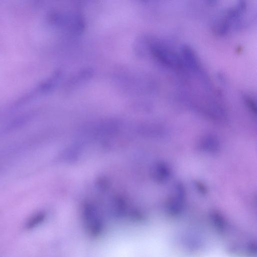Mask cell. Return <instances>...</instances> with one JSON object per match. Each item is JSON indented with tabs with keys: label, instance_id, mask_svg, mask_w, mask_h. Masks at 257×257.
I'll return each mask as SVG.
<instances>
[{
	"label": "cell",
	"instance_id": "obj_7",
	"mask_svg": "<svg viewBox=\"0 0 257 257\" xmlns=\"http://www.w3.org/2000/svg\"><path fill=\"white\" fill-rule=\"evenodd\" d=\"M243 100L248 111L253 115H256V105L255 100L249 95H244Z\"/></svg>",
	"mask_w": 257,
	"mask_h": 257
},
{
	"label": "cell",
	"instance_id": "obj_6",
	"mask_svg": "<svg viewBox=\"0 0 257 257\" xmlns=\"http://www.w3.org/2000/svg\"><path fill=\"white\" fill-rule=\"evenodd\" d=\"M45 216L42 213L37 214L32 217H31L26 224V228L28 229H31L34 228L41 222L43 221Z\"/></svg>",
	"mask_w": 257,
	"mask_h": 257
},
{
	"label": "cell",
	"instance_id": "obj_5",
	"mask_svg": "<svg viewBox=\"0 0 257 257\" xmlns=\"http://www.w3.org/2000/svg\"><path fill=\"white\" fill-rule=\"evenodd\" d=\"M152 175L157 182H166L171 177V168L168 163L164 161L158 162L153 168Z\"/></svg>",
	"mask_w": 257,
	"mask_h": 257
},
{
	"label": "cell",
	"instance_id": "obj_8",
	"mask_svg": "<svg viewBox=\"0 0 257 257\" xmlns=\"http://www.w3.org/2000/svg\"><path fill=\"white\" fill-rule=\"evenodd\" d=\"M194 183L195 187L201 194H206L207 193V188L203 183L200 181L196 180Z\"/></svg>",
	"mask_w": 257,
	"mask_h": 257
},
{
	"label": "cell",
	"instance_id": "obj_1",
	"mask_svg": "<svg viewBox=\"0 0 257 257\" xmlns=\"http://www.w3.org/2000/svg\"><path fill=\"white\" fill-rule=\"evenodd\" d=\"M244 2H240L226 10L215 22L214 31L219 35L225 34L233 24L239 21L246 9Z\"/></svg>",
	"mask_w": 257,
	"mask_h": 257
},
{
	"label": "cell",
	"instance_id": "obj_4",
	"mask_svg": "<svg viewBox=\"0 0 257 257\" xmlns=\"http://www.w3.org/2000/svg\"><path fill=\"white\" fill-rule=\"evenodd\" d=\"M198 146L202 151L213 154L217 153L220 148L219 139L212 135H206L201 138Z\"/></svg>",
	"mask_w": 257,
	"mask_h": 257
},
{
	"label": "cell",
	"instance_id": "obj_2",
	"mask_svg": "<svg viewBox=\"0 0 257 257\" xmlns=\"http://www.w3.org/2000/svg\"><path fill=\"white\" fill-rule=\"evenodd\" d=\"M152 53L164 66L174 70L184 68L181 55L165 44L157 43L152 46Z\"/></svg>",
	"mask_w": 257,
	"mask_h": 257
},
{
	"label": "cell",
	"instance_id": "obj_3",
	"mask_svg": "<svg viewBox=\"0 0 257 257\" xmlns=\"http://www.w3.org/2000/svg\"><path fill=\"white\" fill-rule=\"evenodd\" d=\"M186 197V190L181 182L176 183L173 186L167 202V207L171 212L176 213L183 208Z\"/></svg>",
	"mask_w": 257,
	"mask_h": 257
}]
</instances>
